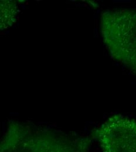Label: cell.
Here are the masks:
<instances>
[{
  "label": "cell",
  "mask_w": 136,
  "mask_h": 152,
  "mask_svg": "<svg viewBox=\"0 0 136 152\" xmlns=\"http://www.w3.org/2000/svg\"><path fill=\"white\" fill-rule=\"evenodd\" d=\"M90 139L50 129L11 122L0 152H89Z\"/></svg>",
  "instance_id": "obj_1"
},
{
  "label": "cell",
  "mask_w": 136,
  "mask_h": 152,
  "mask_svg": "<svg viewBox=\"0 0 136 152\" xmlns=\"http://www.w3.org/2000/svg\"><path fill=\"white\" fill-rule=\"evenodd\" d=\"M100 31L112 57L136 76V10L104 11L101 16Z\"/></svg>",
  "instance_id": "obj_2"
},
{
  "label": "cell",
  "mask_w": 136,
  "mask_h": 152,
  "mask_svg": "<svg viewBox=\"0 0 136 152\" xmlns=\"http://www.w3.org/2000/svg\"><path fill=\"white\" fill-rule=\"evenodd\" d=\"M95 135L103 152H136V121L133 119L114 115Z\"/></svg>",
  "instance_id": "obj_3"
},
{
  "label": "cell",
  "mask_w": 136,
  "mask_h": 152,
  "mask_svg": "<svg viewBox=\"0 0 136 152\" xmlns=\"http://www.w3.org/2000/svg\"><path fill=\"white\" fill-rule=\"evenodd\" d=\"M16 4L12 1H1V29H5L12 25L17 13Z\"/></svg>",
  "instance_id": "obj_4"
}]
</instances>
